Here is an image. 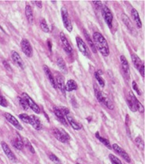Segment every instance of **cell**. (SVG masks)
<instances>
[{"instance_id": "20", "label": "cell", "mask_w": 145, "mask_h": 164, "mask_svg": "<svg viewBox=\"0 0 145 164\" xmlns=\"http://www.w3.org/2000/svg\"><path fill=\"white\" fill-rule=\"evenodd\" d=\"M44 70L46 76H47V77L48 78V80H49L50 83H51V84L52 85V87H53L54 89H57V88H56V83H55V79H54V76H53L52 73L51 72V70H50L49 68L47 67V65H44Z\"/></svg>"}, {"instance_id": "3", "label": "cell", "mask_w": 145, "mask_h": 164, "mask_svg": "<svg viewBox=\"0 0 145 164\" xmlns=\"http://www.w3.org/2000/svg\"><path fill=\"white\" fill-rule=\"evenodd\" d=\"M101 12L104 21H105V22L106 23V25H108V27L110 29H112L114 17H113V14H112L111 10H110L106 6H102Z\"/></svg>"}, {"instance_id": "31", "label": "cell", "mask_w": 145, "mask_h": 164, "mask_svg": "<svg viewBox=\"0 0 145 164\" xmlns=\"http://www.w3.org/2000/svg\"><path fill=\"white\" fill-rule=\"evenodd\" d=\"M23 143H24V145L26 146V148L29 149V151H31L32 153H35V150H34L33 147L32 146L30 141H29L27 138H24Z\"/></svg>"}, {"instance_id": "11", "label": "cell", "mask_w": 145, "mask_h": 164, "mask_svg": "<svg viewBox=\"0 0 145 164\" xmlns=\"http://www.w3.org/2000/svg\"><path fill=\"white\" fill-rule=\"evenodd\" d=\"M122 18L123 23L125 24V25L126 26V28L128 29V30L130 32V33L132 34L133 36H137V31L135 29L133 25H132V21H130L129 17L125 14V13H122Z\"/></svg>"}, {"instance_id": "18", "label": "cell", "mask_w": 145, "mask_h": 164, "mask_svg": "<svg viewBox=\"0 0 145 164\" xmlns=\"http://www.w3.org/2000/svg\"><path fill=\"white\" fill-rule=\"evenodd\" d=\"M53 111H54V115H55V116L58 118V119L59 120L60 122H61L63 125H65V126H68L69 123H68L67 120H66V118H65L64 115L62 113V111H60L59 108H58V107H54Z\"/></svg>"}, {"instance_id": "42", "label": "cell", "mask_w": 145, "mask_h": 164, "mask_svg": "<svg viewBox=\"0 0 145 164\" xmlns=\"http://www.w3.org/2000/svg\"><path fill=\"white\" fill-rule=\"evenodd\" d=\"M60 130L62 131V134H63V135L65 136V137L66 138V139H67L68 141H69V140H70V135H69V134H68L67 133H66V132H65V130H63V129H60Z\"/></svg>"}, {"instance_id": "10", "label": "cell", "mask_w": 145, "mask_h": 164, "mask_svg": "<svg viewBox=\"0 0 145 164\" xmlns=\"http://www.w3.org/2000/svg\"><path fill=\"white\" fill-rule=\"evenodd\" d=\"M120 61H121V66H122V72L124 73L125 77L127 79H129L130 75V65H129V63L127 61L126 58L125 57L124 55H122L120 57Z\"/></svg>"}, {"instance_id": "40", "label": "cell", "mask_w": 145, "mask_h": 164, "mask_svg": "<svg viewBox=\"0 0 145 164\" xmlns=\"http://www.w3.org/2000/svg\"><path fill=\"white\" fill-rule=\"evenodd\" d=\"M59 110L62 111V113L64 115V116H67V115H70V111L68 108L65 107H61L59 108Z\"/></svg>"}, {"instance_id": "16", "label": "cell", "mask_w": 145, "mask_h": 164, "mask_svg": "<svg viewBox=\"0 0 145 164\" xmlns=\"http://www.w3.org/2000/svg\"><path fill=\"white\" fill-rule=\"evenodd\" d=\"M11 57H12L13 63H15L16 65L21 68V70H24V69H25V63H24L23 60H22L20 55H19L17 51H13L12 53H11Z\"/></svg>"}, {"instance_id": "37", "label": "cell", "mask_w": 145, "mask_h": 164, "mask_svg": "<svg viewBox=\"0 0 145 164\" xmlns=\"http://www.w3.org/2000/svg\"><path fill=\"white\" fill-rule=\"evenodd\" d=\"M49 159L51 160L55 164H61V161H60V159L58 158L53 153H50L49 154Z\"/></svg>"}, {"instance_id": "23", "label": "cell", "mask_w": 145, "mask_h": 164, "mask_svg": "<svg viewBox=\"0 0 145 164\" xmlns=\"http://www.w3.org/2000/svg\"><path fill=\"white\" fill-rule=\"evenodd\" d=\"M25 16L27 18V20L30 24H32L34 21V15L33 11L32 9L31 6L29 4H26L25 6Z\"/></svg>"}, {"instance_id": "19", "label": "cell", "mask_w": 145, "mask_h": 164, "mask_svg": "<svg viewBox=\"0 0 145 164\" xmlns=\"http://www.w3.org/2000/svg\"><path fill=\"white\" fill-rule=\"evenodd\" d=\"M30 118H31L30 124L32 125V127L35 130H42V124L39 118L36 116V115H30Z\"/></svg>"}, {"instance_id": "22", "label": "cell", "mask_w": 145, "mask_h": 164, "mask_svg": "<svg viewBox=\"0 0 145 164\" xmlns=\"http://www.w3.org/2000/svg\"><path fill=\"white\" fill-rule=\"evenodd\" d=\"M52 132H53V135L54 136V137L56 138L58 141H59L60 142L65 143V142L68 141L67 139L65 137V136L62 134V131L60 130V129H54Z\"/></svg>"}, {"instance_id": "38", "label": "cell", "mask_w": 145, "mask_h": 164, "mask_svg": "<svg viewBox=\"0 0 145 164\" xmlns=\"http://www.w3.org/2000/svg\"><path fill=\"white\" fill-rule=\"evenodd\" d=\"M132 89H133V90L136 92V93L137 94V95H139V96L141 95V92H140V89H139V87H138V84L136 83V81H132Z\"/></svg>"}, {"instance_id": "14", "label": "cell", "mask_w": 145, "mask_h": 164, "mask_svg": "<svg viewBox=\"0 0 145 164\" xmlns=\"http://www.w3.org/2000/svg\"><path fill=\"white\" fill-rule=\"evenodd\" d=\"M60 39H61V43H62V47H63L64 51L67 54H71L72 52V48L71 47V45H70V42L66 39L65 34L63 33V32L60 33Z\"/></svg>"}, {"instance_id": "28", "label": "cell", "mask_w": 145, "mask_h": 164, "mask_svg": "<svg viewBox=\"0 0 145 164\" xmlns=\"http://www.w3.org/2000/svg\"><path fill=\"white\" fill-rule=\"evenodd\" d=\"M84 37H85L86 39H87V42H88V44H89V46L91 47V48H92V52L95 53L96 54V52H97V50H96V46H95V44H94L93 41L92 40V38H91L90 35L88 33V32L87 31H84Z\"/></svg>"}, {"instance_id": "13", "label": "cell", "mask_w": 145, "mask_h": 164, "mask_svg": "<svg viewBox=\"0 0 145 164\" xmlns=\"http://www.w3.org/2000/svg\"><path fill=\"white\" fill-rule=\"evenodd\" d=\"M1 145H2L3 151L5 152L6 156L10 159V160H11L13 163H17V162H18V159L16 158L15 155L13 153V151H11V149H10V147L8 146L7 144L3 141V142H1Z\"/></svg>"}, {"instance_id": "29", "label": "cell", "mask_w": 145, "mask_h": 164, "mask_svg": "<svg viewBox=\"0 0 145 164\" xmlns=\"http://www.w3.org/2000/svg\"><path fill=\"white\" fill-rule=\"evenodd\" d=\"M96 137L97 139H99V141H100L103 144H104V145L106 146L107 149H112V146L111 145L110 141H109L107 139H106V138H104V137H101L99 132H97V133H96Z\"/></svg>"}, {"instance_id": "45", "label": "cell", "mask_w": 145, "mask_h": 164, "mask_svg": "<svg viewBox=\"0 0 145 164\" xmlns=\"http://www.w3.org/2000/svg\"><path fill=\"white\" fill-rule=\"evenodd\" d=\"M77 164H79V163H77Z\"/></svg>"}, {"instance_id": "4", "label": "cell", "mask_w": 145, "mask_h": 164, "mask_svg": "<svg viewBox=\"0 0 145 164\" xmlns=\"http://www.w3.org/2000/svg\"><path fill=\"white\" fill-rule=\"evenodd\" d=\"M61 13H62V22H63V25L66 29H67L68 32H71L72 31V23H71V21L70 19V16H69V13H68V11L66 10L65 7H62V10H61Z\"/></svg>"}, {"instance_id": "12", "label": "cell", "mask_w": 145, "mask_h": 164, "mask_svg": "<svg viewBox=\"0 0 145 164\" xmlns=\"http://www.w3.org/2000/svg\"><path fill=\"white\" fill-rule=\"evenodd\" d=\"M112 149H114V151H116L117 153L120 156L122 157V158H123V159L125 160V162H127V163H130V162H131L130 156H129V155L127 154L126 151H125L124 149H122L118 144H114L112 145Z\"/></svg>"}, {"instance_id": "15", "label": "cell", "mask_w": 145, "mask_h": 164, "mask_svg": "<svg viewBox=\"0 0 145 164\" xmlns=\"http://www.w3.org/2000/svg\"><path fill=\"white\" fill-rule=\"evenodd\" d=\"M5 118L7 120L8 122L10 123H11L12 125L16 128V129H18V130H23V127L21 126V125L20 124V122H18L17 118H16L14 116L11 115V114H9V113H6L5 114Z\"/></svg>"}, {"instance_id": "27", "label": "cell", "mask_w": 145, "mask_h": 164, "mask_svg": "<svg viewBox=\"0 0 145 164\" xmlns=\"http://www.w3.org/2000/svg\"><path fill=\"white\" fill-rule=\"evenodd\" d=\"M12 144L14 148H16L18 150H22L24 149V143L23 140L21 139V137L18 135V138H16L12 141Z\"/></svg>"}, {"instance_id": "32", "label": "cell", "mask_w": 145, "mask_h": 164, "mask_svg": "<svg viewBox=\"0 0 145 164\" xmlns=\"http://www.w3.org/2000/svg\"><path fill=\"white\" fill-rule=\"evenodd\" d=\"M40 28L44 32H50V29L49 27L47 25V23L46 22V20L45 19H42L40 21Z\"/></svg>"}, {"instance_id": "2", "label": "cell", "mask_w": 145, "mask_h": 164, "mask_svg": "<svg viewBox=\"0 0 145 164\" xmlns=\"http://www.w3.org/2000/svg\"><path fill=\"white\" fill-rule=\"evenodd\" d=\"M94 90H95V94H96V96L98 99V101L99 103H101L102 104L104 105L105 107H106L108 109L113 110L114 109V104L112 101L110 99L106 94L103 93V92L99 89L98 86L96 85V84H94Z\"/></svg>"}, {"instance_id": "39", "label": "cell", "mask_w": 145, "mask_h": 164, "mask_svg": "<svg viewBox=\"0 0 145 164\" xmlns=\"http://www.w3.org/2000/svg\"><path fill=\"white\" fill-rule=\"evenodd\" d=\"M0 106H2L3 107H6L8 106V103L6 101V99L0 94Z\"/></svg>"}, {"instance_id": "41", "label": "cell", "mask_w": 145, "mask_h": 164, "mask_svg": "<svg viewBox=\"0 0 145 164\" xmlns=\"http://www.w3.org/2000/svg\"><path fill=\"white\" fill-rule=\"evenodd\" d=\"M3 65L5 66L6 70H7L8 71H10V72H12V70H11V65H10V64H8V63L6 61V60H4L3 62Z\"/></svg>"}, {"instance_id": "9", "label": "cell", "mask_w": 145, "mask_h": 164, "mask_svg": "<svg viewBox=\"0 0 145 164\" xmlns=\"http://www.w3.org/2000/svg\"><path fill=\"white\" fill-rule=\"evenodd\" d=\"M21 97H23L24 99H25L27 103L29 105V107L36 114H39L40 113V108L39 107V106L36 104L35 101H33V99H32L31 97L29 96V95L27 93H22L21 94Z\"/></svg>"}, {"instance_id": "17", "label": "cell", "mask_w": 145, "mask_h": 164, "mask_svg": "<svg viewBox=\"0 0 145 164\" xmlns=\"http://www.w3.org/2000/svg\"><path fill=\"white\" fill-rule=\"evenodd\" d=\"M55 83H56V88H58V90H59L64 96H65V79H64V77L61 75H58L57 77H56Z\"/></svg>"}, {"instance_id": "30", "label": "cell", "mask_w": 145, "mask_h": 164, "mask_svg": "<svg viewBox=\"0 0 145 164\" xmlns=\"http://www.w3.org/2000/svg\"><path fill=\"white\" fill-rule=\"evenodd\" d=\"M95 77H96V79L97 80V81H98V83L99 84V85L101 86L102 88H104V87H105V81H104V79L100 76V74H99V72H96V73H95Z\"/></svg>"}, {"instance_id": "26", "label": "cell", "mask_w": 145, "mask_h": 164, "mask_svg": "<svg viewBox=\"0 0 145 164\" xmlns=\"http://www.w3.org/2000/svg\"><path fill=\"white\" fill-rule=\"evenodd\" d=\"M77 89V84L73 80H69L65 84V90L66 92L75 91Z\"/></svg>"}, {"instance_id": "46", "label": "cell", "mask_w": 145, "mask_h": 164, "mask_svg": "<svg viewBox=\"0 0 145 164\" xmlns=\"http://www.w3.org/2000/svg\"><path fill=\"white\" fill-rule=\"evenodd\" d=\"M0 94H1V93H0Z\"/></svg>"}, {"instance_id": "36", "label": "cell", "mask_w": 145, "mask_h": 164, "mask_svg": "<svg viewBox=\"0 0 145 164\" xmlns=\"http://www.w3.org/2000/svg\"><path fill=\"white\" fill-rule=\"evenodd\" d=\"M19 118H20L22 120V122H24L25 123L30 124L31 118H30V116H29L27 114H21V115H19Z\"/></svg>"}, {"instance_id": "43", "label": "cell", "mask_w": 145, "mask_h": 164, "mask_svg": "<svg viewBox=\"0 0 145 164\" xmlns=\"http://www.w3.org/2000/svg\"><path fill=\"white\" fill-rule=\"evenodd\" d=\"M32 3H33L34 4H36L38 8H42V2H41V1H39V2H37V1H36V2H32Z\"/></svg>"}, {"instance_id": "35", "label": "cell", "mask_w": 145, "mask_h": 164, "mask_svg": "<svg viewBox=\"0 0 145 164\" xmlns=\"http://www.w3.org/2000/svg\"><path fill=\"white\" fill-rule=\"evenodd\" d=\"M109 158L111 159V162L112 164H122V161L118 158H117L115 156H114L113 154H110Z\"/></svg>"}, {"instance_id": "44", "label": "cell", "mask_w": 145, "mask_h": 164, "mask_svg": "<svg viewBox=\"0 0 145 164\" xmlns=\"http://www.w3.org/2000/svg\"><path fill=\"white\" fill-rule=\"evenodd\" d=\"M47 43H48V45H49L50 51H51V41H48Z\"/></svg>"}, {"instance_id": "7", "label": "cell", "mask_w": 145, "mask_h": 164, "mask_svg": "<svg viewBox=\"0 0 145 164\" xmlns=\"http://www.w3.org/2000/svg\"><path fill=\"white\" fill-rule=\"evenodd\" d=\"M126 102L127 104L132 112L137 111V103L139 100L136 98L132 92H129V97L126 99Z\"/></svg>"}, {"instance_id": "6", "label": "cell", "mask_w": 145, "mask_h": 164, "mask_svg": "<svg viewBox=\"0 0 145 164\" xmlns=\"http://www.w3.org/2000/svg\"><path fill=\"white\" fill-rule=\"evenodd\" d=\"M76 40H77V47L79 51L80 52L82 53L84 56L86 57H90L91 56V51L88 47L87 46L84 41L83 39H81L80 37H76Z\"/></svg>"}, {"instance_id": "34", "label": "cell", "mask_w": 145, "mask_h": 164, "mask_svg": "<svg viewBox=\"0 0 145 164\" xmlns=\"http://www.w3.org/2000/svg\"><path fill=\"white\" fill-rule=\"evenodd\" d=\"M135 142H136V144L140 148V149L144 150V142L142 140V138L140 137H137L135 139Z\"/></svg>"}, {"instance_id": "33", "label": "cell", "mask_w": 145, "mask_h": 164, "mask_svg": "<svg viewBox=\"0 0 145 164\" xmlns=\"http://www.w3.org/2000/svg\"><path fill=\"white\" fill-rule=\"evenodd\" d=\"M18 100H19V103H20V105L21 106V107H22L25 111L29 110V105H28L27 102H26V100L24 99L23 97H19V98H18Z\"/></svg>"}, {"instance_id": "25", "label": "cell", "mask_w": 145, "mask_h": 164, "mask_svg": "<svg viewBox=\"0 0 145 164\" xmlns=\"http://www.w3.org/2000/svg\"><path fill=\"white\" fill-rule=\"evenodd\" d=\"M56 63H57L58 67L59 68L61 72L63 73H67V68H66V65H65V63L64 59L62 58V57H58L56 60Z\"/></svg>"}, {"instance_id": "5", "label": "cell", "mask_w": 145, "mask_h": 164, "mask_svg": "<svg viewBox=\"0 0 145 164\" xmlns=\"http://www.w3.org/2000/svg\"><path fill=\"white\" fill-rule=\"evenodd\" d=\"M131 58H132V62L133 63L134 67L140 72V75L144 77V63L141 61L140 58L135 54H132Z\"/></svg>"}, {"instance_id": "21", "label": "cell", "mask_w": 145, "mask_h": 164, "mask_svg": "<svg viewBox=\"0 0 145 164\" xmlns=\"http://www.w3.org/2000/svg\"><path fill=\"white\" fill-rule=\"evenodd\" d=\"M131 15H132V18L133 19V21L136 23V25L137 28L140 29L142 27V22H141V20L140 18V16H139V13H138L136 9H132L131 11Z\"/></svg>"}, {"instance_id": "8", "label": "cell", "mask_w": 145, "mask_h": 164, "mask_svg": "<svg viewBox=\"0 0 145 164\" xmlns=\"http://www.w3.org/2000/svg\"><path fill=\"white\" fill-rule=\"evenodd\" d=\"M21 47L24 54L27 56V57L31 58L33 54V51H32V47L31 46V44L29 43L28 39H23L21 41Z\"/></svg>"}, {"instance_id": "1", "label": "cell", "mask_w": 145, "mask_h": 164, "mask_svg": "<svg viewBox=\"0 0 145 164\" xmlns=\"http://www.w3.org/2000/svg\"><path fill=\"white\" fill-rule=\"evenodd\" d=\"M93 40L95 43V46L99 49L102 55L104 57H106L110 55V49H109L108 43L106 39L101 33L98 32H94L93 34Z\"/></svg>"}, {"instance_id": "24", "label": "cell", "mask_w": 145, "mask_h": 164, "mask_svg": "<svg viewBox=\"0 0 145 164\" xmlns=\"http://www.w3.org/2000/svg\"><path fill=\"white\" fill-rule=\"evenodd\" d=\"M66 120H67L68 123H69L74 130H80V129H81V125L79 124L78 122H77L75 120H74V118L72 117H71L70 115L66 116Z\"/></svg>"}]
</instances>
